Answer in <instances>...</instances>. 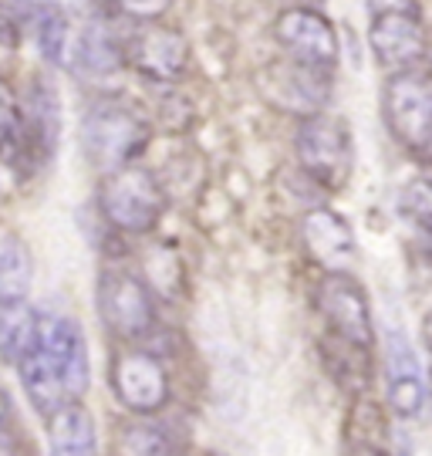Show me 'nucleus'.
<instances>
[{
  "mask_svg": "<svg viewBox=\"0 0 432 456\" xmlns=\"http://www.w3.org/2000/svg\"><path fill=\"white\" fill-rule=\"evenodd\" d=\"M352 456H385L379 446H369V443H362V446H355Z\"/></svg>",
  "mask_w": 432,
  "mask_h": 456,
  "instance_id": "27",
  "label": "nucleus"
},
{
  "mask_svg": "<svg viewBox=\"0 0 432 456\" xmlns=\"http://www.w3.org/2000/svg\"><path fill=\"white\" fill-rule=\"evenodd\" d=\"M34 37H37V48H41L48 65H68L71 45H75V31H71V20H68V14L58 4L34 7Z\"/></svg>",
  "mask_w": 432,
  "mask_h": 456,
  "instance_id": "19",
  "label": "nucleus"
},
{
  "mask_svg": "<svg viewBox=\"0 0 432 456\" xmlns=\"http://www.w3.org/2000/svg\"><path fill=\"white\" fill-rule=\"evenodd\" d=\"M112 389L132 412H156L169 399V375L162 362L139 348H122L112 359Z\"/></svg>",
  "mask_w": 432,
  "mask_h": 456,
  "instance_id": "8",
  "label": "nucleus"
},
{
  "mask_svg": "<svg viewBox=\"0 0 432 456\" xmlns=\"http://www.w3.org/2000/svg\"><path fill=\"white\" fill-rule=\"evenodd\" d=\"M122 61H126L122 51L115 48V41L98 24H88L81 34H75L68 65L75 68L78 75H85V78H109L122 68Z\"/></svg>",
  "mask_w": 432,
  "mask_h": 456,
  "instance_id": "18",
  "label": "nucleus"
},
{
  "mask_svg": "<svg viewBox=\"0 0 432 456\" xmlns=\"http://www.w3.org/2000/svg\"><path fill=\"white\" fill-rule=\"evenodd\" d=\"M385 379H388V406L399 419H419L426 409V379L412 342L405 331H385Z\"/></svg>",
  "mask_w": 432,
  "mask_h": 456,
  "instance_id": "11",
  "label": "nucleus"
},
{
  "mask_svg": "<svg viewBox=\"0 0 432 456\" xmlns=\"http://www.w3.org/2000/svg\"><path fill=\"white\" fill-rule=\"evenodd\" d=\"M301 237H305L307 254L324 267V271H348L358 257V240H355L352 224L335 210H311L301 220Z\"/></svg>",
  "mask_w": 432,
  "mask_h": 456,
  "instance_id": "13",
  "label": "nucleus"
},
{
  "mask_svg": "<svg viewBox=\"0 0 432 456\" xmlns=\"http://www.w3.org/2000/svg\"><path fill=\"white\" fill-rule=\"evenodd\" d=\"M273 37L294 61L307 68H335L338 61V34L331 20L311 7H288L273 20Z\"/></svg>",
  "mask_w": 432,
  "mask_h": 456,
  "instance_id": "7",
  "label": "nucleus"
},
{
  "mask_svg": "<svg viewBox=\"0 0 432 456\" xmlns=\"http://www.w3.org/2000/svg\"><path fill=\"white\" fill-rule=\"evenodd\" d=\"M126 61L152 82H176L190 65V41L176 28L149 24L128 37Z\"/></svg>",
  "mask_w": 432,
  "mask_h": 456,
  "instance_id": "10",
  "label": "nucleus"
},
{
  "mask_svg": "<svg viewBox=\"0 0 432 456\" xmlns=\"http://www.w3.org/2000/svg\"><path fill=\"white\" fill-rule=\"evenodd\" d=\"M118 456H173V446L159 426L132 423L118 436Z\"/></svg>",
  "mask_w": 432,
  "mask_h": 456,
  "instance_id": "22",
  "label": "nucleus"
},
{
  "mask_svg": "<svg viewBox=\"0 0 432 456\" xmlns=\"http://www.w3.org/2000/svg\"><path fill=\"white\" fill-rule=\"evenodd\" d=\"M14 453V436H11V409H7V399L0 395V456Z\"/></svg>",
  "mask_w": 432,
  "mask_h": 456,
  "instance_id": "26",
  "label": "nucleus"
},
{
  "mask_svg": "<svg viewBox=\"0 0 432 456\" xmlns=\"http://www.w3.org/2000/svg\"><path fill=\"white\" fill-rule=\"evenodd\" d=\"M399 216L416 227L419 233L429 230V216H432V196H429V183L426 180H412L402 186L399 193Z\"/></svg>",
  "mask_w": 432,
  "mask_h": 456,
  "instance_id": "23",
  "label": "nucleus"
},
{
  "mask_svg": "<svg viewBox=\"0 0 432 456\" xmlns=\"http://www.w3.org/2000/svg\"><path fill=\"white\" fill-rule=\"evenodd\" d=\"M37 348L48 359V365L58 372L68 399L75 403L88 389V348H85V335L71 318H48L37 325Z\"/></svg>",
  "mask_w": 432,
  "mask_h": 456,
  "instance_id": "9",
  "label": "nucleus"
},
{
  "mask_svg": "<svg viewBox=\"0 0 432 456\" xmlns=\"http://www.w3.org/2000/svg\"><path fill=\"white\" fill-rule=\"evenodd\" d=\"M122 14L135 17V20H156L169 11L173 0H112Z\"/></svg>",
  "mask_w": 432,
  "mask_h": 456,
  "instance_id": "25",
  "label": "nucleus"
},
{
  "mask_svg": "<svg viewBox=\"0 0 432 456\" xmlns=\"http://www.w3.org/2000/svg\"><path fill=\"white\" fill-rule=\"evenodd\" d=\"M98 207L112 227L126 230V233H149L159 224L166 196H162L159 180L149 169L128 163L105 176Z\"/></svg>",
  "mask_w": 432,
  "mask_h": 456,
  "instance_id": "1",
  "label": "nucleus"
},
{
  "mask_svg": "<svg viewBox=\"0 0 432 456\" xmlns=\"http://www.w3.org/2000/svg\"><path fill=\"white\" fill-rule=\"evenodd\" d=\"M145 139V122L118 102H102L85 115V152L105 173L132 163L143 152Z\"/></svg>",
  "mask_w": 432,
  "mask_h": 456,
  "instance_id": "4",
  "label": "nucleus"
},
{
  "mask_svg": "<svg viewBox=\"0 0 432 456\" xmlns=\"http://www.w3.org/2000/svg\"><path fill=\"white\" fill-rule=\"evenodd\" d=\"M369 41L375 58L392 71H409L426 54V31L422 17L412 11H382L371 14Z\"/></svg>",
  "mask_w": 432,
  "mask_h": 456,
  "instance_id": "12",
  "label": "nucleus"
},
{
  "mask_svg": "<svg viewBox=\"0 0 432 456\" xmlns=\"http://www.w3.org/2000/svg\"><path fill=\"white\" fill-rule=\"evenodd\" d=\"M31 254L14 233H0V305L24 301L31 291Z\"/></svg>",
  "mask_w": 432,
  "mask_h": 456,
  "instance_id": "20",
  "label": "nucleus"
},
{
  "mask_svg": "<svg viewBox=\"0 0 432 456\" xmlns=\"http://www.w3.org/2000/svg\"><path fill=\"white\" fill-rule=\"evenodd\" d=\"M17 369H20V382H24V392H28V399H31V406L37 409V412H45V416H51L54 409H61L64 403H71L68 399V392H64L61 379H58V372L48 365V359L41 355V348H37V342L17 359Z\"/></svg>",
  "mask_w": 432,
  "mask_h": 456,
  "instance_id": "17",
  "label": "nucleus"
},
{
  "mask_svg": "<svg viewBox=\"0 0 432 456\" xmlns=\"http://www.w3.org/2000/svg\"><path fill=\"white\" fill-rule=\"evenodd\" d=\"M48 453L51 456H98V436L92 412L75 403H64L48 416Z\"/></svg>",
  "mask_w": 432,
  "mask_h": 456,
  "instance_id": "15",
  "label": "nucleus"
},
{
  "mask_svg": "<svg viewBox=\"0 0 432 456\" xmlns=\"http://www.w3.org/2000/svg\"><path fill=\"white\" fill-rule=\"evenodd\" d=\"M20 146V105L14 92L0 82V156Z\"/></svg>",
  "mask_w": 432,
  "mask_h": 456,
  "instance_id": "24",
  "label": "nucleus"
},
{
  "mask_svg": "<svg viewBox=\"0 0 432 456\" xmlns=\"http://www.w3.org/2000/svg\"><path fill=\"white\" fill-rule=\"evenodd\" d=\"M98 314L115 338H143L156 328V305L139 277L105 271L98 277Z\"/></svg>",
  "mask_w": 432,
  "mask_h": 456,
  "instance_id": "5",
  "label": "nucleus"
},
{
  "mask_svg": "<svg viewBox=\"0 0 432 456\" xmlns=\"http://www.w3.org/2000/svg\"><path fill=\"white\" fill-rule=\"evenodd\" d=\"M58 132H61V109H58V92L37 78V85L28 95V105L20 112V146L34 142L41 159H48L58 149Z\"/></svg>",
  "mask_w": 432,
  "mask_h": 456,
  "instance_id": "16",
  "label": "nucleus"
},
{
  "mask_svg": "<svg viewBox=\"0 0 432 456\" xmlns=\"http://www.w3.org/2000/svg\"><path fill=\"white\" fill-rule=\"evenodd\" d=\"M37 325H41V318L24 301L0 305V359L17 365V359L37 342Z\"/></svg>",
  "mask_w": 432,
  "mask_h": 456,
  "instance_id": "21",
  "label": "nucleus"
},
{
  "mask_svg": "<svg viewBox=\"0 0 432 456\" xmlns=\"http://www.w3.org/2000/svg\"><path fill=\"white\" fill-rule=\"evenodd\" d=\"M321 68H307L301 61L290 65H273L271 68V92L267 95L284 109V112H305L314 115L321 102L328 95V88L318 85Z\"/></svg>",
  "mask_w": 432,
  "mask_h": 456,
  "instance_id": "14",
  "label": "nucleus"
},
{
  "mask_svg": "<svg viewBox=\"0 0 432 456\" xmlns=\"http://www.w3.org/2000/svg\"><path fill=\"white\" fill-rule=\"evenodd\" d=\"M382 115L395 142L426 152L432 142V88L419 71H395L382 88Z\"/></svg>",
  "mask_w": 432,
  "mask_h": 456,
  "instance_id": "3",
  "label": "nucleus"
},
{
  "mask_svg": "<svg viewBox=\"0 0 432 456\" xmlns=\"http://www.w3.org/2000/svg\"><path fill=\"white\" fill-rule=\"evenodd\" d=\"M318 308L338 335L355 348L375 345V322L365 288L345 271H328L318 284Z\"/></svg>",
  "mask_w": 432,
  "mask_h": 456,
  "instance_id": "6",
  "label": "nucleus"
},
{
  "mask_svg": "<svg viewBox=\"0 0 432 456\" xmlns=\"http://www.w3.org/2000/svg\"><path fill=\"white\" fill-rule=\"evenodd\" d=\"M298 156L318 186L341 190L355 169L352 132L335 115H307L298 129Z\"/></svg>",
  "mask_w": 432,
  "mask_h": 456,
  "instance_id": "2",
  "label": "nucleus"
}]
</instances>
